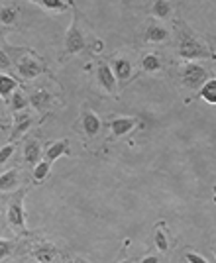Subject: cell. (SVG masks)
Listing matches in <instances>:
<instances>
[{
    "label": "cell",
    "instance_id": "obj_25",
    "mask_svg": "<svg viewBox=\"0 0 216 263\" xmlns=\"http://www.w3.org/2000/svg\"><path fill=\"white\" fill-rule=\"evenodd\" d=\"M155 246H157V250H161V252H167V250H169L167 238H165V234H163L161 230L155 232Z\"/></svg>",
    "mask_w": 216,
    "mask_h": 263
},
{
    "label": "cell",
    "instance_id": "obj_5",
    "mask_svg": "<svg viewBox=\"0 0 216 263\" xmlns=\"http://www.w3.org/2000/svg\"><path fill=\"white\" fill-rule=\"evenodd\" d=\"M16 67H18V73H20L24 79L38 77V75L43 71V65L35 59V57H32V55H24L22 59H18Z\"/></svg>",
    "mask_w": 216,
    "mask_h": 263
},
{
    "label": "cell",
    "instance_id": "obj_8",
    "mask_svg": "<svg viewBox=\"0 0 216 263\" xmlns=\"http://www.w3.org/2000/svg\"><path fill=\"white\" fill-rule=\"evenodd\" d=\"M18 183H20L18 169H10V171H6V173L0 175V191L2 193H12L18 186Z\"/></svg>",
    "mask_w": 216,
    "mask_h": 263
},
{
    "label": "cell",
    "instance_id": "obj_15",
    "mask_svg": "<svg viewBox=\"0 0 216 263\" xmlns=\"http://www.w3.org/2000/svg\"><path fill=\"white\" fill-rule=\"evenodd\" d=\"M201 97L208 104H216V79H206V83L201 87Z\"/></svg>",
    "mask_w": 216,
    "mask_h": 263
},
{
    "label": "cell",
    "instance_id": "obj_23",
    "mask_svg": "<svg viewBox=\"0 0 216 263\" xmlns=\"http://www.w3.org/2000/svg\"><path fill=\"white\" fill-rule=\"evenodd\" d=\"M49 169H51V163L49 161H40V163H35V169H33V179L35 181H43L47 173H49Z\"/></svg>",
    "mask_w": 216,
    "mask_h": 263
},
{
    "label": "cell",
    "instance_id": "obj_4",
    "mask_svg": "<svg viewBox=\"0 0 216 263\" xmlns=\"http://www.w3.org/2000/svg\"><path fill=\"white\" fill-rule=\"evenodd\" d=\"M83 47H85V35L79 30L75 18L67 35H65V49H67V53H79V51H83Z\"/></svg>",
    "mask_w": 216,
    "mask_h": 263
},
{
    "label": "cell",
    "instance_id": "obj_9",
    "mask_svg": "<svg viewBox=\"0 0 216 263\" xmlns=\"http://www.w3.org/2000/svg\"><path fill=\"white\" fill-rule=\"evenodd\" d=\"M83 130L88 138H93V136H97L98 130H100V118H98L95 112H91V110H85V114H83Z\"/></svg>",
    "mask_w": 216,
    "mask_h": 263
},
{
    "label": "cell",
    "instance_id": "obj_11",
    "mask_svg": "<svg viewBox=\"0 0 216 263\" xmlns=\"http://www.w3.org/2000/svg\"><path fill=\"white\" fill-rule=\"evenodd\" d=\"M30 126H32V116H30V114H20V112H16V116H14V128H12V140H16L24 132H28Z\"/></svg>",
    "mask_w": 216,
    "mask_h": 263
},
{
    "label": "cell",
    "instance_id": "obj_32",
    "mask_svg": "<svg viewBox=\"0 0 216 263\" xmlns=\"http://www.w3.org/2000/svg\"><path fill=\"white\" fill-rule=\"evenodd\" d=\"M65 263H86V261L79 259V257H73V259H69V261H65Z\"/></svg>",
    "mask_w": 216,
    "mask_h": 263
},
{
    "label": "cell",
    "instance_id": "obj_17",
    "mask_svg": "<svg viewBox=\"0 0 216 263\" xmlns=\"http://www.w3.org/2000/svg\"><path fill=\"white\" fill-rule=\"evenodd\" d=\"M16 87H18V85H16L14 79L0 73V97H2V99H10L12 92L16 90Z\"/></svg>",
    "mask_w": 216,
    "mask_h": 263
},
{
    "label": "cell",
    "instance_id": "obj_29",
    "mask_svg": "<svg viewBox=\"0 0 216 263\" xmlns=\"http://www.w3.org/2000/svg\"><path fill=\"white\" fill-rule=\"evenodd\" d=\"M8 67H10V57L4 51H0V69H8Z\"/></svg>",
    "mask_w": 216,
    "mask_h": 263
},
{
    "label": "cell",
    "instance_id": "obj_3",
    "mask_svg": "<svg viewBox=\"0 0 216 263\" xmlns=\"http://www.w3.org/2000/svg\"><path fill=\"white\" fill-rule=\"evenodd\" d=\"M24 191L20 193H16V198L10 202V206H8V222H10V226L14 228H24L26 226V216H24Z\"/></svg>",
    "mask_w": 216,
    "mask_h": 263
},
{
    "label": "cell",
    "instance_id": "obj_31",
    "mask_svg": "<svg viewBox=\"0 0 216 263\" xmlns=\"http://www.w3.org/2000/svg\"><path fill=\"white\" fill-rule=\"evenodd\" d=\"M93 49H95V53L100 51V49H102V42H95V47H93Z\"/></svg>",
    "mask_w": 216,
    "mask_h": 263
},
{
    "label": "cell",
    "instance_id": "obj_6",
    "mask_svg": "<svg viewBox=\"0 0 216 263\" xmlns=\"http://www.w3.org/2000/svg\"><path fill=\"white\" fill-rule=\"evenodd\" d=\"M98 83L106 88L110 95H114V92H116V79H114V71H112L108 65H104V63L98 67Z\"/></svg>",
    "mask_w": 216,
    "mask_h": 263
},
{
    "label": "cell",
    "instance_id": "obj_34",
    "mask_svg": "<svg viewBox=\"0 0 216 263\" xmlns=\"http://www.w3.org/2000/svg\"><path fill=\"white\" fill-rule=\"evenodd\" d=\"M214 257H216V246H214Z\"/></svg>",
    "mask_w": 216,
    "mask_h": 263
},
{
    "label": "cell",
    "instance_id": "obj_22",
    "mask_svg": "<svg viewBox=\"0 0 216 263\" xmlns=\"http://www.w3.org/2000/svg\"><path fill=\"white\" fill-rule=\"evenodd\" d=\"M10 106H12V110H14V112H20V110H24L26 106H28V99L22 95L20 90H16V92L12 95Z\"/></svg>",
    "mask_w": 216,
    "mask_h": 263
},
{
    "label": "cell",
    "instance_id": "obj_24",
    "mask_svg": "<svg viewBox=\"0 0 216 263\" xmlns=\"http://www.w3.org/2000/svg\"><path fill=\"white\" fill-rule=\"evenodd\" d=\"M33 2L42 4L43 8H47V10H55V12H61L67 8V4H65L63 0H33Z\"/></svg>",
    "mask_w": 216,
    "mask_h": 263
},
{
    "label": "cell",
    "instance_id": "obj_33",
    "mask_svg": "<svg viewBox=\"0 0 216 263\" xmlns=\"http://www.w3.org/2000/svg\"><path fill=\"white\" fill-rule=\"evenodd\" d=\"M2 126H4V122H2V116H0V128H2Z\"/></svg>",
    "mask_w": 216,
    "mask_h": 263
},
{
    "label": "cell",
    "instance_id": "obj_28",
    "mask_svg": "<svg viewBox=\"0 0 216 263\" xmlns=\"http://www.w3.org/2000/svg\"><path fill=\"white\" fill-rule=\"evenodd\" d=\"M185 257H187V261L189 263H208L203 255H199V253H194V252H187Z\"/></svg>",
    "mask_w": 216,
    "mask_h": 263
},
{
    "label": "cell",
    "instance_id": "obj_12",
    "mask_svg": "<svg viewBox=\"0 0 216 263\" xmlns=\"http://www.w3.org/2000/svg\"><path fill=\"white\" fill-rule=\"evenodd\" d=\"M24 159L28 163H40L42 159V147H40V142L38 140H28L26 142V147H24Z\"/></svg>",
    "mask_w": 216,
    "mask_h": 263
},
{
    "label": "cell",
    "instance_id": "obj_1",
    "mask_svg": "<svg viewBox=\"0 0 216 263\" xmlns=\"http://www.w3.org/2000/svg\"><path fill=\"white\" fill-rule=\"evenodd\" d=\"M179 53L183 55L185 59L194 61V59H206L210 55V51H208V47H205L191 33L183 32L181 33V40H179Z\"/></svg>",
    "mask_w": 216,
    "mask_h": 263
},
{
    "label": "cell",
    "instance_id": "obj_30",
    "mask_svg": "<svg viewBox=\"0 0 216 263\" xmlns=\"http://www.w3.org/2000/svg\"><path fill=\"white\" fill-rule=\"evenodd\" d=\"M140 263H159V259H157L155 255H148V257H143Z\"/></svg>",
    "mask_w": 216,
    "mask_h": 263
},
{
    "label": "cell",
    "instance_id": "obj_21",
    "mask_svg": "<svg viewBox=\"0 0 216 263\" xmlns=\"http://www.w3.org/2000/svg\"><path fill=\"white\" fill-rule=\"evenodd\" d=\"M141 67L151 73V71L161 69V61H159V57H157V55H146V57L141 59Z\"/></svg>",
    "mask_w": 216,
    "mask_h": 263
},
{
    "label": "cell",
    "instance_id": "obj_16",
    "mask_svg": "<svg viewBox=\"0 0 216 263\" xmlns=\"http://www.w3.org/2000/svg\"><path fill=\"white\" fill-rule=\"evenodd\" d=\"M18 16H20V12L16 6H2L0 8V24H4V26H12V24L18 22Z\"/></svg>",
    "mask_w": 216,
    "mask_h": 263
},
{
    "label": "cell",
    "instance_id": "obj_2",
    "mask_svg": "<svg viewBox=\"0 0 216 263\" xmlns=\"http://www.w3.org/2000/svg\"><path fill=\"white\" fill-rule=\"evenodd\" d=\"M206 71L205 67L196 65V63H189L183 67V73H181V81L187 88H201L206 83Z\"/></svg>",
    "mask_w": 216,
    "mask_h": 263
},
{
    "label": "cell",
    "instance_id": "obj_13",
    "mask_svg": "<svg viewBox=\"0 0 216 263\" xmlns=\"http://www.w3.org/2000/svg\"><path fill=\"white\" fill-rule=\"evenodd\" d=\"M136 120L134 118H114L110 122V130L114 132V136H126L128 132L134 130Z\"/></svg>",
    "mask_w": 216,
    "mask_h": 263
},
{
    "label": "cell",
    "instance_id": "obj_26",
    "mask_svg": "<svg viewBox=\"0 0 216 263\" xmlns=\"http://www.w3.org/2000/svg\"><path fill=\"white\" fill-rule=\"evenodd\" d=\"M12 154H14V145L12 143H8V145H4L2 149H0V165H4L8 159L12 157Z\"/></svg>",
    "mask_w": 216,
    "mask_h": 263
},
{
    "label": "cell",
    "instance_id": "obj_7",
    "mask_svg": "<svg viewBox=\"0 0 216 263\" xmlns=\"http://www.w3.org/2000/svg\"><path fill=\"white\" fill-rule=\"evenodd\" d=\"M33 257L38 259L40 263H51L57 257V250H55L51 243H40V246H35V250H33Z\"/></svg>",
    "mask_w": 216,
    "mask_h": 263
},
{
    "label": "cell",
    "instance_id": "obj_19",
    "mask_svg": "<svg viewBox=\"0 0 216 263\" xmlns=\"http://www.w3.org/2000/svg\"><path fill=\"white\" fill-rule=\"evenodd\" d=\"M146 37L150 40V42H163V40H167V30L161 28V26H150L148 28V32H146Z\"/></svg>",
    "mask_w": 216,
    "mask_h": 263
},
{
    "label": "cell",
    "instance_id": "obj_35",
    "mask_svg": "<svg viewBox=\"0 0 216 263\" xmlns=\"http://www.w3.org/2000/svg\"><path fill=\"white\" fill-rule=\"evenodd\" d=\"M120 263H130V261H120Z\"/></svg>",
    "mask_w": 216,
    "mask_h": 263
},
{
    "label": "cell",
    "instance_id": "obj_14",
    "mask_svg": "<svg viewBox=\"0 0 216 263\" xmlns=\"http://www.w3.org/2000/svg\"><path fill=\"white\" fill-rule=\"evenodd\" d=\"M51 95L47 92V90H35L32 97H30V102H32V106L35 110H45L49 104H51Z\"/></svg>",
    "mask_w": 216,
    "mask_h": 263
},
{
    "label": "cell",
    "instance_id": "obj_20",
    "mask_svg": "<svg viewBox=\"0 0 216 263\" xmlns=\"http://www.w3.org/2000/svg\"><path fill=\"white\" fill-rule=\"evenodd\" d=\"M151 10H153V16H155V18H167L169 12H171V4H169L167 0H155Z\"/></svg>",
    "mask_w": 216,
    "mask_h": 263
},
{
    "label": "cell",
    "instance_id": "obj_27",
    "mask_svg": "<svg viewBox=\"0 0 216 263\" xmlns=\"http://www.w3.org/2000/svg\"><path fill=\"white\" fill-rule=\"evenodd\" d=\"M12 253V241L8 240H0V259L8 257Z\"/></svg>",
    "mask_w": 216,
    "mask_h": 263
},
{
    "label": "cell",
    "instance_id": "obj_10",
    "mask_svg": "<svg viewBox=\"0 0 216 263\" xmlns=\"http://www.w3.org/2000/svg\"><path fill=\"white\" fill-rule=\"evenodd\" d=\"M65 154H69V142H67V140H59V142L51 143V145L45 149V161L53 163L55 159H59V157Z\"/></svg>",
    "mask_w": 216,
    "mask_h": 263
},
{
    "label": "cell",
    "instance_id": "obj_18",
    "mask_svg": "<svg viewBox=\"0 0 216 263\" xmlns=\"http://www.w3.org/2000/svg\"><path fill=\"white\" fill-rule=\"evenodd\" d=\"M114 75L122 81H126V79L132 75V65H130V61L126 59H116L114 61Z\"/></svg>",
    "mask_w": 216,
    "mask_h": 263
}]
</instances>
